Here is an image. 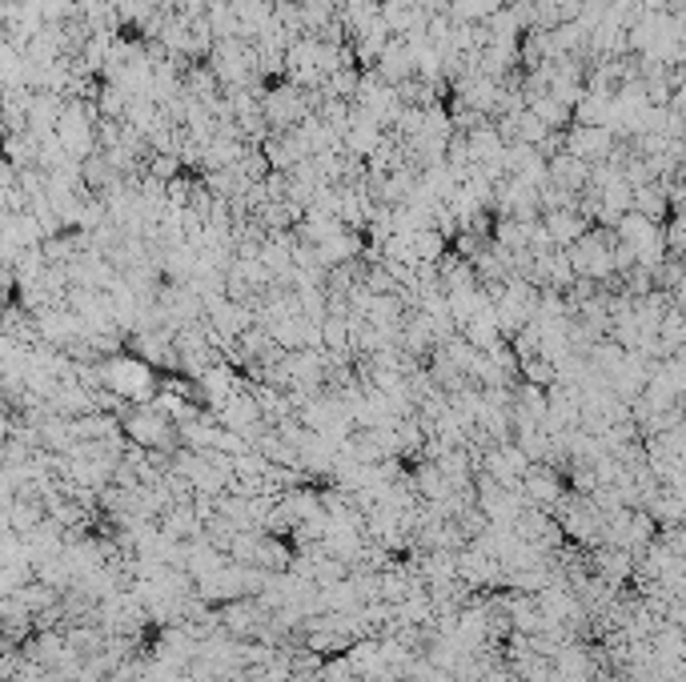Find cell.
<instances>
[{"instance_id":"6da1fadb","label":"cell","mask_w":686,"mask_h":682,"mask_svg":"<svg viewBox=\"0 0 686 682\" xmlns=\"http://www.w3.org/2000/svg\"><path fill=\"white\" fill-rule=\"evenodd\" d=\"M129 438L141 446H168V438H173V430H168V421L161 409H137L129 421Z\"/></svg>"}]
</instances>
